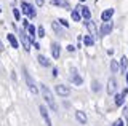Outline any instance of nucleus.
<instances>
[{
	"instance_id": "72a5a7b5",
	"label": "nucleus",
	"mask_w": 128,
	"mask_h": 126,
	"mask_svg": "<svg viewBox=\"0 0 128 126\" xmlns=\"http://www.w3.org/2000/svg\"><path fill=\"white\" fill-rule=\"evenodd\" d=\"M80 2H85V0H80Z\"/></svg>"
},
{
	"instance_id": "a878e982",
	"label": "nucleus",
	"mask_w": 128,
	"mask_h": 126,
	"mask_svg": "<svg viewBox=\"0 0 128 126\" xmlns=\"http://www.w3.org/2000/svg\"><path fill=\"white\" fill-rule=\"evenodd\" d=\"M51 26H53V29H54V32H56V34H59V35H61V29H59L58 22H53V24H51Z\"/></svg>"
},
{
	"instance_id": "ddd939ff",
	"label": "nucleus",
	"mask_w": 128,
	"mask_h": 126,
	"mask_svg": "<svg viewBox=\"0 0 128 126\" xmlns=\"http://www.w3.org/2000/svg\"><path fill=\"white\" fill-rule=\"evenodd\" d=\"M77 10H80V13H82V18L83 19H90V16H91V13H90V10L86 8V6H77Z\"/></svg>"
},
{
	"instance_id": "dca6fc26",
	"label": "nucleus",
	"mask_w": 128,
	"mask_h": 126,
	"mask_svg": "<svg viewBox=\"0 0 128 126\" xmlns=\"http://www.w3.org/2000/svg\"><path fill=\"white\" fill-rule=\"evenodd\" d=\"M107 93H109V94L115 93V80H114V78H110V80L107 81Z\"/></svg>"
},
{
	"instance_id": "473e14b6",
	"label": "nucleus",
	"mask_w": 128,
	"mask_h": 126,
	"mask_svg": "<svg viewBox=\"0 0 128 126\" xmlns=\"http://www.w3.org/2000/svg\"><path fill=\"white\" fill-rule=\"evenodd\" d=\"M126 83H128V75H126Z\"/></svg>"
},
{
	"instance_id": "5701e85b",
	"label": "nucleus",
	"mask_w": 128,
	"mask_h": 126,
	"mask_svg": "<svg viewBox=\"0 0 128 126\" xmlns=\"http://www.w3.org/2000/svg\"><path fill=\"white\" fill-rule=\"evenodd\" d=\"M110 69H112V72H114V73H117L118 72V64L115 61H110Z\"/></svg>"
},
{
	"instance_id": "7ed1b4c3",
	"label": "nucleus",
	"mask_w": 128,
	"mask_h": 126,
	"mask_svg": "<svg viewBox=\"0 0 128 126\" xmlns=\"http://www.w3.org/2000/svg\"><path fill=\"white\" fill-rule=\"evenodd\" d=\"M24 78H26V83H27V86H29V91L30 93H34V94H37L38 93V89H37V86H35V83L32 81V78H30V75L27 73V70L24 69Z\"/></svg>"
},
{
	"instance_id": "4be33fe9",
	"label": "nucleus",
	"mask_w": 128,
	"mask_h": 126,
	"mask_svg": "<svg viewBox=\"0 0 128 126\" xmlns=\"http://www.w3.org/2000/svg\"><path fill=\"white\" fill-rule=\"evenodd\" d=\"M72 19H74L75 22L80 21V13H78V10H72Z\"/></svg>"
},
{
	"instance_id": "423d86ee",
	"label": "nucleus",
	"mask_w": 128,
	"mask_h": 126,
	"mask_svg": "<svg viewBox=\"0 0 128 126\" xmlns=\"http://www.w3.org/2000/svg\"><path fill=\"white\" fill-rule=\"evenodd\" d=\"M19 38H21V43H22V48L26 51L30 50V45H29V38H27V34L24 32V30H21V34H19Z\"/></svg>"
},
{
	"instance_id": "0eeeda50",
	"label": "nucleus",
	"mask_w": 128,
	"mask_h": 126,
	"mask_svg": "<svg viewBox=\"0 0 128 126\" xmlns=\"http://www.w3.org/2000/svg\"><path fill=\"white\" fill-rule=\"evenodd\" d=\"M40 113H42V117H43V120H45V123H46V126H51V120H50V115H48V110H46V107L45 105H40Z\"/></svg>"
},
{
	"instance_id": "6ab92c4d",
	"label": "nucleus",
	"mask_w": 128,
	"mask_h": 126,
	"mask_svg": "<svg viewBox=\"0 0 128 126\" xmlns=\"http://www.w3.org/2000/svg\"><path fill=\"white\" fill-rule=\"evenodd\" d=\"M51 3L53 5H59V6H69V3H67V0H51Z\"/></svg>"
},
{
	"instance_id": "a211bd4d",
	"label": "nucleus",
	"mask_w": 128,
	"mask_h": 126,
	"mask_svg": "<svg viewBox=\"0 0 128 126\" xmlns=\"http://www.w3.org/2000/svg\"><path fill=\"white\" fill-rule=\"evenodd\" d=\"M126 65H128V59L125 56H122V58H120V69H122V72L126 70Z\"/></svg>"
},
{
	"instance_id": "c85d7f7f",
	"label": "nucleus",
	"mask_w": 128,
	"mask_h": 126,
	"mask_svg": "<svg viewBox=\"0 0 128 126\" xmlns=\"http://www.w3.org/2000/svg\"><path fill=\"white\" fill-rule=\"evenodd\" d=\"M59 22H61V24H62L64 27H69V22H67L66 19H59Z\"/></svg>"
},
{
	"instance_id": "9d476101",
	"label": "nucleus",
	"mask_w": 128,
	"mask_h": 126,
	"mask_svg": "<svg viewBox=\"0 0 128 126\" xmlns=\"http://www.w3.org/2000/svg\"><path fill=\"white\" fill-rule=\"evenodd\" d=\"M27 30H29V35H27V38H29V42L34 43L35 42V34H37V29H35L34 26H27Z\"/></svg>"
},
{
	"instance_id": "cd10ccee",
	"label": "nucleus",
	"mask_w": 128,
	"mask_h": 126,
	"mask_svg": "<svg viewBox=\"0 0 128 126\" xmlns=\"http://www.w3.org/2000/svg\"><path fill=\"white\" fill-rule=\"evenodd\" d=\"M123 125H125V123H123V120H122V118H118V120L114 123V126H123Z\"/></svg>"
},
{
	"instance_id": "9b49d317",
	"label": "nucleus",
	"mask_w": 128,
	"mask_h": 126,
	"mask_svg": "<svg viewBox=\"0 0 128 126\" xmlns=\"http://www.w3.org/2000/svg\"><path fill=\"white\" fill-rule=\"evenodd\" d=\"M114 16V10L112 8H109V10H106V11H102V14H101V19L104 22L106 21H110V18Z\"/></svg>"
},
{
	"instance_id": "c756f323",
	"label": "nucleus",
	"mask_w": 128,
	"mask_h": 126,
	"mask_svg": "<svg viewBox=\"0 0 128 126\" xmlns=\"http://www.w3.org/2000/svg\"><path fill=\"white\" fill-rule=\"evenodd\" d=\"M21 22H22V26H24V27H27V26H29V21H27V19H22Z\"/></svg>"
},
{
	"instance_id": "412c9836",
	"label": "nucleus",
	"mask_w": 128,
	"mask_h": 126,
	"mask_svg": "<svg viewBox=\"0 0 128 126\" xmlns=\"http://www.w3.org/2000/svg\"><path fill=\"white\" fill-rule=\"evenodd\" d=\"M122 104H123V96H122V94H117V96H115V105L120 107Z\"/></svg>"
},
{
	"instance_id": "b1692460",
	"label": "nucleus",
	"mask_w": 128,
	"mask_h": 126,
	"mask_svg": "<svg viewBox=\"0 0 128 126\" xmlns=\"http://www.w3.org/2000/svg\"><path fill=\"white\" fill-rule=\"evenodd\" d=\"M37 34H38L40 38H43V37H45V29H43V27H38V29H37Z\"/></svg>"
},
{
	"instance_id": "6e6552de",
	"label": "nucleus",
	"mask_w": 128,
	"mask_h": 126,
	"mask_svg": "<svg viewBox=\"0 0 128 126\" xmlns=\"http://www.w3.org/2000/svg\"><path fill=\"white\" fill-rule=\"evenodd\" d=\"M75 118H77V121H78V123H82V125H85L86 121H88L86 115L82 112V110H77V112H75Z\"/></svg>"
},
{
	"instance_id": "aec40b11",
	"label": "nucleus",
	"mask_w": 128,
	"mask_h": 126,
	"mask_svg": "<svg viewBox=\"0 0 128 126\" xmlns=\"http://www.w3.org/2000/svg\"><path fill=\"white\" fill-rule=\"evenodd\" d=\"M83 43H85L86 46H91L94 43V40H93V37H90V35H85V38H83Z\"/></svg>"
},
{
	"instance_id": "f257e3e1",
	"label": "nucleus",
	"mask_w": 128,
	"mask_h": 126,
	"mask_svg": "<svg viewBox=\"0 0 128 126\" xmlns=\"http://www.w3.org/2000/svg\"><path fill=\"white\" fill-rule=\"evenodd\" d=\"M40 89H42V94H43V97L46 99V104L50 105V109L53 110V112H56V110H58V105H56V101H54V97H53V94H51V91L46 88L45 85H40Z\"/></svg>"
},
{
	"instance_id": "bb28decb",
	"label": "nucleus",
	"mask_w": 128,
	"mask_h": 126,
	"mask_svg": "<svg viewBox=\"0 0 128 126\" xmlns=\"http://www.w3.org/2000/svg\"><path fill=\"white\" fill-rule=\"evenodd\" d=\"M101 86H99V81H93V91H99Z\"/></svg>"
},
{
	"instance_id": "1a4fd4ad",
	"label": "nucleus",
	"mask_w": 128,
	"mask_h": 126,
	"mask_svg": "<svg viewBox=\"0 0 128 126\" xmlns=\"http://www.w3.org/2000/svg\"><path fill=\"white\" fill-rule=\"evenodd\" d=\"M86 27H88V30H90V37H94V35L98 34V30H96V24L93 21L88 19V21H86Z\"/></svg>"
},
{
	"instance_id": "f3484780",
	"label": "nucleus",
	"mask_w": 128,
	"mask_h": 126,
	"mask_svg": "<svg viewBox=\"0 0 128 126\" xmlns=\"http://www.w3.org/2000/svg\"><path fill=\"white\" fill-rule=\"evenodd\" d=\"M70 80H72V83H74V85H77V86H80V85H82V78H80V77L77 75V73H72Z\"/></svg>"
},
{
	"instance_id": "2eb2a0df",
	"label": "nucleus",
	"mask_w": 128,
	"mask_h": 126,
	"mask_svg": "<svg viewBox=\"0 0 128 126\" xmlns=\"http://www.w3.org/2000/svg\"><path fill=\"white\" fill-rule=\"evenodd\" d=\"M37 61L40 62V65H43V67H50V65H51V62L48 61V58H45V56H42V54H40V56L37 58Z\"/></svg>"
},
{
	"instance_id": "39448f33",
	"label": "nucleus",
	"mask_w": 128,
	"mask_h": 126,
	"mask_svg": "<svg viewBox=\"0 0 128 126\" xmlns=\"http://www.w3.org/2000/svg\"><path fill=\"white\" fill-rule=\"evenodd\" d=\"M112 29H114V24H112L110 21H106V22H102V26H101V35H107V34H110L112 32Z\"/></svg>"
},
{
	"instance_id": "4468645a",
	"label": "nucleus",
	"mask_w": 128,
	"mask_h": 126,
	"mask_svg": "<svg viewBox=\"0 0 128 126\" xmlns=\"http://www.w3.org/2000/svg\"><path fill=\"white\" fill-rule=\"evenodd\" d=\"M6 38H8V42H10V45L13 46V48H19V43H18V40L14 38V35H13V34H8V35H6Z\"/></svg>"
},
{
	"instance_id": "f8f14e48",
	"label": "nucleus",
	"mask_w": 128,
	"mask_h": 126,
	"mask_svg": "<svg viewBox=\"0 0 128 126\" xmlns=\"http://www.w3.org/2000/svg\"><path fill=\"white\" fill-rule=\"evenodd\" d=\"M51 53H53V58L54 59H59V54H61V50H59V45L58 43H51Z\"/></svg>"
},
{
	"instance_id": "393cba45",
	"label": "nucleus",
	"mask_w": 128,
	"mask_h": 126,
	"mask_svg": "<svg viewBox=\"0 0 128 126\" xmlns=\"http://www.w3.org/2000/svg\"><path fill=\"white\" fill-rule=\"evenodd\" d=\"M13 14H14V19L16 21H19V19H21V13H19V10H13Z\"/></svg>"
},
{
	"instance_id": "f704fd0d",
	"label": "nucleus",
	"mask_w": 128,
	"mask_h": 126,
	"mask_svg": "<svg viewBox=\"0 0 128 126\" xmlns=\"http://www.w3.org/2000/svg\"><path fill=\"white\" fill-rule=\"evenodd\" d=\"M0 11H2V10H0Z\"/></svg>"
},
{
	"instance_id": "7c9ffc66",
	"label": "nucleus",
	"mask_w": 128,
	"mask_h": 126,
	"mask_svg": "<svg viewBox=\"0 0 128 126\" xmlns=\"http://www.w3.org/2000/svg\"><path fill=\"white\" fill-rule=\"evenodd\" d=\"M35 2H37V5H38V6H42L43 3H45V0H35Z\"/></svg>"
},
{
	"instance_id": "2f4dec72",
	"label": "nucleus",
	"mask_w": 128,
	"mask_h": 126,
	"mask_svg": "<svg viewBox=\"0 0 128 126\" xmlns=\"http://www.w3.org/2000/svg\"><path fill=\"white\" fill-rule=\"evenodd\" d=\"M3 50H5V48H3V43L0 42V51H3Z\"/></svg>"
},
{
	"instance_id": "20e7f679",
	"label": "nucleus",
	"mask_w": 128,
	"mask_h": 126,
	"mask_svg": "<svg viewBox=\"0 0 128 126\" xmlns=\"http://www.w3.org/2000/svg\"><path fill=\"white\" fill-rule=\"evenodd\" d=\"M54 91H56V94H59V96H69L70 94L69 86H64V85H56Z\"/></svg>"
},
{
	"instance_id": "f03ea898",
	"label": "nucleus",
	"mask_w": 128,
	"mask_h": 126,
	"mask_svg": "<svg viewBox=\"0 0 128 126\" xmlns=\"http://www.w3.org/2000/svg\"><path fill=\"white\" fill-rule=\"evenodd\" d=\"M21 8H22V13H26L29 18H35V10H34V6L29 5L27 2H21Z\"/></svg>"
}]
</instances>
